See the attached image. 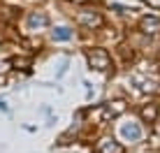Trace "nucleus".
I'll return each instance as SVG.
<instances>
[{"instance_id": "0eeeda50", "label": "nucleus", "mask_w": 160, "mask_h": 153, "mask_svg": "<svg viewBox=\"0 0 160 153\" xmlns=\"http://www.w3.org/2000/svg\"><path fill=\"white\" fill-rule=\"evenodd\" d=\"M98 151L100 153H121V144H116L114 139H102L100 144H98Z\"/></svg>"}, {"instance_id": "f03ea898", "label": "nucleus", "mask_w": 160, "mask_h": 153, "mask_svg": "<svg viewBox=\"0 0 160 153\" xmlns=\"http://www.w3.org/2000/svg\"><path fill=\"white\" fill-rule=\"evenodd\" d=\"M79 23L86 28H98V26H102V16L98 12H79Z\"/></svg>"}, {"instance_id": "7ed1b4c3", "label": "nucleus", "mask_w": 160, "mask_h": 153, "mask_svg": "<svg viewBox=\"0 0 160 153\" xmlns=\"http://www.w3.org/2000/svg\"><path fill=\"white\" fill-rule=\"evenodd\" d=\"M49 26V16L44 12H30L28 14V28L30 30H37V28H44Z\"/></svg>"}, {"instance_id": "9b49d317", "label": "nucleus", "mask_w": 160, "mask_h": 153, "mask_svg": "<svg viewBox=\"0 0 160 153\" xmlns=\"http://www.w3.org/2000/svg\"><path fill=\"white\" fill-rule=\"evenodd\" d=\"M2 84H5V76H2V74H0V86H2Z\"/></svg>"}, {"instance_id": "9d476101", "label": "nucleus", "mask_w": 160, "mask_h": 153, "mask_svg": "<svg viewBox=\"0 0 160 153\" xmlns=\"http://www.w3.org/2000/svg\"><path fill=\"white\" fill-rule=\"evenodd\" d=\"M30 61H28V58H14V61H12V65H16V67H23V65H28Z\"/></svg>"}, {"instance_id": "423d86ee", "label": "nucleus", "mask_w": 160, "mask_h": 153, "mask_svg": "<svg viewBox=\"0 0 160 153\" xmlns=\"http://www.w3.org/2000/svg\"><path fill=\"white\" fill-rule=\"evenodd\" d=\"M139 28L144 32H158L160 30V19L158 16H144L142 23H139Z\"/></svg>"}, {"instance_id": "f257e3e1", "label": "nucleus", "mask_w": 160, "mask_h": 153, "mask_svg": "<svg viewBox=\"0 0 160 153\" xmlns=\"http://www.w3.org/2000/svg\"><path fill=\"white\" fill-rule=\"evenodd\" d=\"M88 65H91L93 70L104 72V70L109 67V53L104 51V49H91V51H88Z\"/></svg>"}, {"instance_id": "f8f14e48", "label": "nucleus", "mask_w": 160, "mask_h": 153, "mask_svg": "<svg viewBox=\"0 0 160 153\" xmlns=\"http://www.w3.org/2000/svg\"><path fill=\"white\" fill-rule=\"evenodd\" d=\"M72 2H88V0H72Z\"/></svg>"}, {"instance_id": "6e6552de", "label": "nucleus", "mask_w": 160, "mask_h": 153, "mask_svg": "<svg viewBox=\"0 0 160 153\" xmlns=\"http://www.w3.org/2000/svg\"><path fill=\"white\" fill-rule=\"evenodd\" d=\"M51 37H53V40H58V42H65V40H70V37H72V30L65 28V26H58V28L51 30Z\"/></svg>"}, {"instance_id": "ddd939ff", "label": "nucleus", "mask_w": 160, "mask_h": 153, "mask_svg": "<svg viewBox=\"0 0 160 153\" xmlns=\"http://www.w3.org/2000/svg\"><path fill=\"white\" fill-rule=\"evenodd\" d=\"M2 67H5V65H0V70H2Z\"/></svg>"}, {"instance_id": "39448f33", "label": "nucleus", "mask_w": 160, "mask_h": 153, "mask_svg": "<svg viewBox=\"0 0 160 153\" xmlns=\"http://www.w3.org/2000/svg\"><path fill=\"white\" fill-rule=\"evenodd\" d=\"M121 135H123L125 139H130V141H139L142 139V128L137 123H130V125H125V128L121 130Z\"/></svg>"}, {"instance_id": "20e7f679", "label": "nucleus", "mask_w": 160, "mask_h": 153, "mask_svg": "<svg viewBox=\"0 0 160 153\" xmlns=\"http://www.w3.org/2000/svg\"><path fill=\"white\" fill-rule=\"evenodd\" d=\"M123 111H125V105H123V102H112V105H107V107L102 109V118H104V121H109V118L121 116Z\"/></svg>"}, {"instance_id": "1a4fd4ad", "label": "nucleus", "mask_w": 160, "mask_h": 153, "mask_svg": "<svg viewBox=\"0 0 160 153\" xmlns=\"http://www.w3.org/2000/svg\"><path fill=\"white\" fill-rule=\"evenodd\" d=\"M142 118L148 123H153L158 118V107L156 105H148V107H142Z\"/></svg>"}]
</instances>
